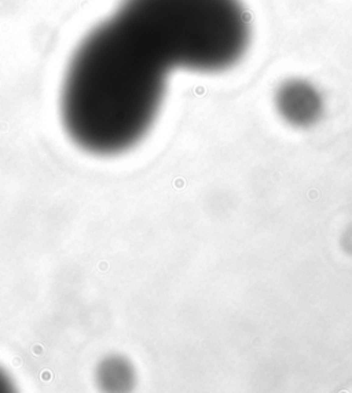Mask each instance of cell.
Segmentation results:
<instances>
[{"mask_svg": "<svg viewBox=\"0 0 352 393\" xmlns=\"http://www.w3.org/2000/svg\"><path fill=\"white\" fill-rule=\"evenodd\" d=\"M169 72L113 14L87 33L68 63L61 89L65 131L91 154L132 149L160 113Z\"/></svg>", "mask_w": 352, "mask_h": 393, "instance_id": "6da1fadb", "label": "cell"}, {"mask_svg": "<svg viewBox=\"0 0 352 393\" xmlns=\"http://www.w3.org/2000/svg\"><path fill=\"white\" fill-rule=\"evenodd\" d=\"M114 14L171 70L224 72L252 37L242 0H121Z\"/></svg>", "mask_w": 352, "mask_h": 393, "instance_id": "7a4b0ae2", "label": "cell"}, {"mask_svg": "<svg viewBox=\"0 0 352 393\" xmlns=\"http://www.w3.org/2000/svg\"><path fill=\"white\" fill-rule=\"evenodd\" d=\"M275 105L279 114L296 126L314 124L322 112V98L318 89L301 78L285 81L277 91Z\"/></svg>", "mask_w": 352, "mask_h": 393, "instance_id": "3957f363", "label": "cell"}, {"mask_svg": "<svg viewBox=\"0 0 352 393\" xmlns=\"http://www.w3.org/2000/svg\"><path fill=\"white\" fill-rule=\"evenodd\" d=\"M98 378L103 389L124 390L131 386L134 374L125 360L120 357H109L100 364Z\"/></svg>", "mask_w": 352, "mask_h": 393, "instance_id": "277c9868", "label": "cell"}, {"mask_svg": "<svg viewBox=\"0 0 352 393\" xmlns=\"http://www.w3.org/2000/svg\"><path fill=\"white\" fill-rule=\"evenodd\" d=\"M9 388H11L9 377L0 370V392H6V390H9Z\"/></svg>", "mask_w": 352, "mask_h": 393, "instance_id": "5b68a950", "label": "cell"}]
</instances>
